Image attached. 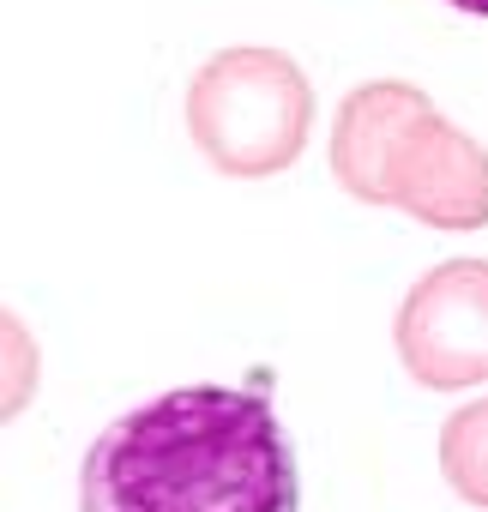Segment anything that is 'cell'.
<instances>
[{
  "mask_svg": "<svg viewBox=\"0 0 488 512\" xmlns=\"http://www.w3.org/2000/svg\"><path fill=\"white\" fill-rule=\"evenodd\" d=\"M79 512H302V470L260 386H175L91 440Z\"/></svg>",
  "mask_w": 488,
  "mask_h": 512,
  "instance_id": "1",
  "label": "cell"
},
{
  "mask_svg": "<svg viewBox=\"0 0 488 512\" xmlns=\"http://www.w3.org/2000/svg\"><path fill=\"white\" fill-rule=\"evenodd\" d=\"M187 133L199 157L229 181L284 175L308 151L314 85L284 49H223L187 85Z\"/></svg>",
  "mask_w": 488,
  "mask_h": 512,
  "instance_id": "2",
  "label": "cell"
},
{
  "mask_svg": "<svg viewBox=\"0 0 488 512\" xmlns=\"http://www.w3.org/2000/svg\"><path fill=\"white\" fill-rule=\"evenodd\" d=\"M398 362L428 392H464L488 380V260H440L422 272L392 320Z\"/></svg>",
  "mask_w": 488,
  "mask_h": 512,
  "instance_id": "3",
  "label": "cell"
},
{
  "mask_svg": "<svg viewBox=\"0 0 488 512\" xmlns=\"http://www.w3.org/2000/svg\"><path fill=\"white\" fill-rule=\"evenodd\" d=\"M386 193L404 217L428 229H482L488 223V151L446 115H422L392 151Z\"/></svg>",
  "mask_w": 488,
  "mask_h": 512,
  "instance_id": "4",
  "label": "cell"
},
{
  "mask_svg": "<svg viewBox=\"0 0 488 512\" xmlns=\"http://www.w3.org/2000/svg\"><path fill=\"white\" fill-rule=\"evenodd\" d=\"M422 115H434V103L404 79L356 85L338 103V121H332V175H338V187L362 205H392L386 169H392V151L404 145V133Z\"/></svg>",
  "mask_w": 488,
  "mask_h": 512,
  "instance_id": "5",
  "label": "cell"
},
{
  "mask_svg": "<svg viewBox=\"0 0 488 512\" xmlns=\"http://www.w3.org/2000/svg\"><path fill=\"white\" fill-rule=\"evenodd\" d=\"M440 476L464 506L488 512V398L446 416V428H440Z\"/></svg>",
  "mask_w": 488,
  "mask_h": 512,
  "instance_id": "6",
  "label": "cell"
},
{
  "mask_svg": "<svg viewBox=\"0 0 488 512\" xmlns=\"http://www.w3.org/2000/svg\"><path fill=\"white\" fill-rule=\"evenodd\" d=\"M7 362H13V392H7V416H19V404H25V374H37V356L25 362V326H19V314H7Z\"/></svg>",
  "mask_w": 488,
  "mask_h": 512,
  "instance_id": "7",
  "label": "cell"
},
{
  "mask_svg": "<svg viewBox=\"0 0 488 512\" xmlns=\"http://www.w3.org/2000/svg\"><path fill=\"white\" fill-rule=\"evenodd\" d=\"M452 13H464V19H488V0H446Z\"/></svg>",
  "mask_w": 488,
  "mask_h": 512,
  "instance_id": "8",
  "label": "cell"
}]
</instances>
